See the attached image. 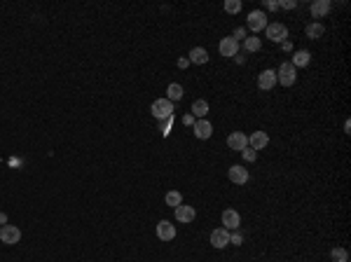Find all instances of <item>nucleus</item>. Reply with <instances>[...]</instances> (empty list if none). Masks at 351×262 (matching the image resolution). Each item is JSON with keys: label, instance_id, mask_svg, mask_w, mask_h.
<instances>
[{"label": "nucleus", "instance_id": "nucleus-1", "mask_svg": "<svg viewBox=\"0 0 351 262\" xmlns=\"http://www.w3.org/2000/svg\"><path fill=\"white\" fill-rule=\"evenodd\" d=\"M295 80H297V70L290 66V61L279 66V70H276V84L281 82V87H293Z\"/></svg>", "mask_w": 351, "mask_h": 262}, {"label": "nucleus", "instance_id": "nucleus-2", "mask_svg": "<svg viewBox=\"0 0 351 262\" xmlns=\"http://www.w3.org/2000/svg\"><path fill=\"white\" fill-rule=\"evenodd\" d=\"M150 113H152V117L155 119H169L171 115H174V103L169 101V98H157L155 103H152V108H150Z\"/></svg>", "mask_w": 351, "mask_h": 262}, {"label": "nucleus", "instance_id": "nucleus-3", "mask_svg": "<svg viewBox=\"0 0 351 262\" xmlns=\"http://www.w3.org/2000/svg\"><path fill=\"white\" fill-rule=\"evenodd\" d=\"M265 35L271 40V42H286L288 40V28L281 24V21H271L265 28Z\"/></svg>", "mask_w": 351, "mask_h": 262}, {"label": "nucleus", "instance_id": "nucleus-4", "mask_svg": "<svg viewBox=\"0 0 351 262\" xmlns=\"http://www.w3.org/2000/svg\"><path fill=\"white\" fill-rule=\"evenodd\" d=\"M246 26H248V31H253V33H260L262 28H267V14L262 12V10H253V12L248 14Z\"/></svg>", "mask_w": 351, "mask_h": 262}, {"label": "nucleus", "instance_id": "nucleus-5", "mask_svg": "<svg viewBox=\"0 0 351 262\" xmlns=\"http://www.w3.org/2000/svg\"><path fill=\"white\" fill-rule=\"evenodd\" d=\"M0 241H2V244H7V246L19 244V241H21V229H19V227H14V225H5V227L0 229Z\"/></svg>", "mask_w": 351, "mask_h": 262}, {"label": "nucleus", "instance_id": "nucleus-6", "mask_svg": "<svg viewBox=\"0 0 351 262\" xmlns=\"http://www.w3.org/2000/svg\"><path fill=\"white\" fill-rule=\"evenodd\" d=\"M257 87H260L262 92H270V89H274V87H276V70H271V68L262 70V73L257 75Z\"/></svg>", "mask_w": 351, "mask_h": 262}, {"label": "nucleus", "instance_id": "nucleus-7", "mask_svg": "<svg viewBox=\"0 0 351 262\" xmlns=\"http://www.w3.org/2000/svg\"><path fill=\"white\" fill-rule=\"evenodd\" d=\"M227 145H230V150L234 152H241L243 147H248V136L243 133V131H234L227 136Z\"/></svg>", "mask_w": 351, "mask_h": 262}, {"label": "nucleus", "instance_id": "nucleus-8", "mask_svg": "<svg viewBox=\"0 0 351 262\" xmlns=\"http://www.w3.org/2000/svg\"><path fill=\"white\" fill-rule=\"evenodd\" d=\"M227 178H230L234 185H246L248 183V171L243 169L241 164H234V166H230V171H227Z\"/></svg>", "mask_w": 351, "mask_h": 262}, {"label": "nucleus", "instance_id": "nucleus-9", "mask_svg": "<svg viewBox=\"0 0 351 262\" xmlns=\"http://www.w3.org/2000/svg\"><path fill=\"white\" fill-rule=\"evenodd\" d=\"M230 244V229H225V227H218L211 232V246L213 248H225Z\"/></svg>", "mask_w": 351, "mask_h": 262}, {"label": "nucleus", "instance_id": "nucleus-10", "mask_svg": "<svg viewBox=\"0 0 351 262\" xmlns=\"http://www.w3.org/2000/svg\"><path fill=\"white\" fill-rule=\"evenodd\" d=\"M270 145V136L265 133V131H253L251 136H248V147H253V150H265Z\"/></svg>", "mask_w": 351, "mask_h": 262}, {"label": "nucleus", "instance_id": "nucleus-11", "mask_svg": "<svg viewBox=\"0 0 351 262\" xmlns=\"http://www.w3.org/2000/svg\"><path fill=\"white\" fill-rule=\"evenodd\" d=\"M218 49H220V54H223V56L232 59V56H237V54H239V42H237L234 38H223V40H220V45H218Z\"/></svg>", "mask_w": 351, "mask_h": 262}, {"label": "nucleus", "instance_id": "nucleus-12", "mask_svg": "<svg viewBox=\"0 0 351 262\" xmlns=\"http://www.w3.org/2000/svg\"><path fill=\"white\" fill-rule=\"evenodd\" d=\"M192 129H194V136H197L199 141H206V138H211V136H213V127H211V122H208V119H197Z\"/></svg>", "mask_w": 351, "mask_h": 262}, {"label": "nucleus", "instance_id": "nucleus-13", "mask_svg": "<svg viewBox=\"0 0 351 262\" xmlns=\"http://www.w3.org/2000/svg\"><path fill=\"white\" fill-rule=\"evenodd\" d=\"M194 218H197V211H194V206H188V204L176 206V220H178V223H192Z\"/></svg>", "mask_w": 351, "mask_h": 262}, {"label": "nucleus", "instance_id": "nucleus-14", "mask_svg": "<svg viewBox=\"0 0 351 262\" xmlns=\"http://www.w3.org/2000/svg\"><path fill=\"white\" fill-rule=\"evenodd\" d=\"M157 236H160L162 241H174L176 227L169 223V220H160V223H157Z\"/></svg>", "mask_w": 351, "mask_h": 262}, {"label": "nucleus", "instance_id": "nucleus-15", "mask_svg": "<svg viewBox=\"0 0 351 262\" xmlns=\"http://www.w3.org/2000/svg\"><path fill=\"white\" fill-rule=\"evenodd\" d=\"M223 225H225V229H239V225H241V215H239L234 209H227L225 213H223Z\"/></svg>", "mask_w": 351, "mask_h": 262}, {"label": "nucleus", "instance_id": "nucleus-16", "mask_svg": "<svg viewBox=\"0 0 351 262\" xmlns=\"http://www.w3.org/2000/svg\"><path fill=\"white\" fill-rule=\"evenodd\" d=\"M309 10H311V16H314V19H323L325 14L330 12V0H314Z\"/></svg>", "mask_w": 351, "mask_h": 262}, {"label": "nucleus", "instance_id": "nucleus-17", "mask_svg": "<svg viewBox=\"0 0 351 262\" xmlns=\"http://www.w3.org/2000/svg\"><path fill=\"white\" fill-rule=\"evenodd\" d=\"M309 61H311V54L307 52V49H297L295 56H293V61H290V66L297 70V68H304Z\"/></svg>", "mask_w": 351, "mask_h": 262}, {"label": "nucleus", "instance_id": "nucleus-18", "mask_svg": "<svg viewBox=\"0 0 351 262\" xmlns=\"http://www.w3.org/2000/svg\"><path fill=\"white\" fill-rule=\"evenodd\" d=\"M192 115H194V119H206V115H208V103H206L204 98H197V101L192 103Z\"/></svg>", "mask_w": 351, "mask_h": 262}, {"label": "nucleus", "instance_id": "nucleus-19", "mask_svg": "<svg viewBox=\"0 0 351 262\" xmlns=\"http://www.w3.org/2000/svg\"><path fill=\"white\" fill-rule=\"evenodd\" d=\"M192 64H199V66H204L206 61H208V52L204 49V47H194L192 52H190V56H188Z\"/></svg>", "mask_w": 351, "mask_h": 262}, {"label": "nucleus", "instance_id": "nucleus-20", "mask_svg": "<svg viewBox=\"0 0 351 262\" xmlns=\"http://www.w3.org/2000/svg\"><path fill=\"white\" fill-rule=\"evenodd\" d=\"M166 94H169L166 98H169L171 103H176V101H180V98H183V87H180L178 82H171V84H169V89H166Z\"/></svg>", "mask_w": 351, "mask_h": 262}, {"label": "nucleus", "instance_id": "nucleus-21", "mask_svg": "<svg viewBox=\"0 0 351 262\" xmlns=\"http://www.w3.org/2000/svg\"><path fill=\"white\" fill-rule=\"evenodd\" d=\"M164 201H166V206H171V209H176V206H180V204H183V195H180L178 190H171V192H166V196H164Z\"/></svg>", "mask_w": 351, "mask_h": 262}, {"label": "nucleus", "instance_id": "nucleus-22", "mask_svg": "<svg viewBox=\"0 0 351 262\" xmlns=\"http://www.w3.org/2000/svg\"><path fill=\"white\" fill-rule=\"evenodd\" d=\"M323 24H319V21H314V24H309L307 26V38H311V40H319L321 35H323Z\"/></svg>", "mask_w": 351, "mask_h": 262}, {"label": "nucleus", "instance_id": "nucleus-23", "mask_svg": "<svg viewBox=\"0 0 351 262\" xmlns=\"http://www.w3.org/2000/svg\"><path fill=\"white\" fill-rule=\"evenodd\" d=\"M330 258H333V262H349V253H347V248H333Z\"/></svg>", "mask_w": 351, "mask_h": 262}, {"label": "nucleus", "instance_id": "nucleus-24", "mask_svg": "<svg viewBox=\"0 0 351 262\" xmlns=\"http://www.w3.org/2000/svg\"><path fill=\"white\" fill-rule=\"evenodd\" d=\"M243 49L246 52H257L260 49V38H246L243 40Z\"/></svg>", "mask_w": 351, "mask_h": 262}, {"label": "nucleus", "instance_id": "nucleus-25", "mask_svg": "<svg viewBox=\"0 0 351 262\" xmlns=\"http://www.w3.org/2000/svg\"><path fill=\"white\" fill-rule=\"evenodd\" d=\"M241 10V2L239 0H225V12L227 14H237Z\"/></svg>", "mask_w": 351, "mask_h": 262}, {"label": "nucleus", "instance_id": "nucleus-26", "mask_svg": "<svg viewBox=\"0 0 351 262\" xmlns=\"http://www.w3.org/2000/svg\"><path fill=\"white\" fill-rule=\"evenodd\" d=\"M241 155H243V159H246V162H255V159H257V152L253 150V147H243Z\"/></svg>", "mask_w": 351, "mask_h": 262}, {"label": "nucleus", "instance_id": "nucleus-27", "mask_svg": "<svg viewBox=\"0 0 351 262\" xmlns=\"http://www.w3.org/2000/svg\"><path fill=\"white\" fill-rule=\"evenodd\" d=\"M171 122H174V115H171L169 119H162V124H160V127H162L164 136H169V131H171Z\"/></svg>", "mask_w": 351, "mask_h": 262}, {"label": "nucleus", "instance_id": "nucleus-28", "mask_svg": "<svg viewBox=\"0 0 351 262\" xmlns=\"http://www.w3.org/2000/svg\"><path fill=\"white\" fill-rule=\"evenodd\" d=\"M279 7H284V10H295L297 2H295V0H281V2H279Z\"/></svg>", "mask_w": 351, "mask_h": 262}, {"label": "nucleus", "instance_id": "nucleus-29", "mask_svg": "<svg viewBox=\"0 0 351 262\" xmlns=\"http://www.w3.org/2000/svg\"><path fill=\"white\" fill-rule=\"evenodd\" d=\"M232 38H234V40H237V42H239V40H246V38H248V35H246V31H243V28H237Z\"/></svg>", "mask_w": 351, "mask_h": 262}, {"label": "nucleus", "instance_id": "nucleus-30", "mask_svg": "<svg viewBox=\"0 0 351 262\" xmlns=\"http://www.w3.org/2000/svg\"><path fill=\"white\" fill-rule=\"evenodd\" d=\"M241 241H243V239H241V234H239V232L234 229V234H230V244H234V246H239Z\"/></svg>", "mask_w": 351, "mask_h": 262}, {"label": "nucleus", "instance_id": "nucleus-31", "mask_svg": "<svg viewBox=\"0 0 351 262\" xmlns=\"http://www.w3.org/2000/svg\"><path fill=\"white\" fill-rule=\"evenodd\" d=\"M194 122H197L194 115H185V117H183V124H185V127H194Z\"/></svg>", "mask_w": 351, "mask_h": 262}, {"label": "nucleus", "instance_id": "nucleus-32", "mask_svg": "<svg viewBox=\"0 0 351 262\" xmlns=\"http://www.w3.org/2000/svg\"><path fill=\"white\" fill-rule=\"evenodd\" d=\"M188 64H190V59H185V56L178 59V68H188Z\"/></svg>", "mask_w": 351, "mask_h": 262}, {"label": "nucleus", "instance_id": "nucleus-33", "mask_svg": "<svg viewBox=\"0 0 351 262\" xmlns=\"http://www.w3.org/2000/svg\"><path fill=\"white\" fill-rule=\"evenodd\" d=\"M232 59H234L237 64H246V56H239V54H237V56H232Z\"/></svg>", "mask_w": 351, "mask_h": 262}, {"label": "nucleus", "instance_id": "nucleus-34", "mask_svg": "<svg viewBox=\"0 0 351 262\" xmlns=\"http://www.w3.org/2000/svg\"><path fill=\"white\" fill-rule=\"evenodd\" d=\"M7 223V215H5V213H0V225H5Z\"/></svg>", "mask_w": 351, "mask_h": 262}]
</instances>
